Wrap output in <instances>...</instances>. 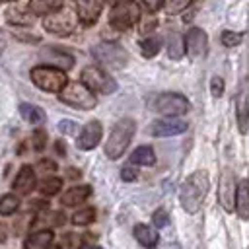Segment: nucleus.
I'll list each match as a JSON object with an SVG mask.
<instances>
[{
  "mask_svg": "<svg viewBox=\"0 0 249 249\" xmlns=\"http://www.w3.org/2000/svg\"><path fill=\"white\" fill-rule=\"evenodd\" d=\"M93 220H95V210H93V206L82 208V210H78V212L72 216V222H74L76 226H88V224H91Z\"/></svg>",
  "mask_w": 249,
  "mask_h": 249,
  "instance_id": "c756f323",
  "label": "nucleus"
},
{
  "mask_svg": "<svg viewBox=\"0 0 249 249\" xmlns=\"http://www.w3.org/2000/svg\"><path fill=\"white\" fill-rule=\"evenodd\" d=\"M80 84H84L89 91L99 93H115L117 91V80L99 66H86L80 74Z\"/></svg>",
  "mask_w": 249,
  "mask_h": 249,
  "instance_id": "20e7f679",
  "label": "nucleus"
},
{
  "mask_svg": "<svg viewBox=\"0 0 249 249\" xmlns=\"http://www.w3.org/2000/svg\"><path fill=\"white\" fill-rule=\"evenodd\" d=\"M210 91H212L214 97H220V95L224 93V80H222L220 76H214V78L210 80Z\"/></svg>",
  "mask_w": 249,
  "mask_h": 249,
  "instance_id": "f704fd0d",
  "label": "nucleus"
},
{
  "mask_svg": "<svg viewBox=\"0 0 249 249\" xmlns=\"http://www.w3.org/2000/svg\"><path fill=\"white\" fill-rule=\"evenodd\" d=\"M91 54L101 66L113 68V70L123 68L128 60V54H126L124 47H121L119 43H97L91 49Z\"/></svg>",
  "mask_w": 249,
  "mask_h": 249,
  "instance_id": "0eeeda50",
  "label": "nucleus"
},
{
  "mask_svg": "<svg viewBox=\"0 0 249 249\" xmlns=\"http://www.w3.org/2000/svg\"><path fill=\"white\" fill-rule=\"evenodd\" d=\"M134 130H136V123L132 119L117 121L109 132L107 142H105V156L109 160H119L124 154V150L128 148V144L134 136Z\"/></svg>",
  "mask_w": 249,
  "mask_h": 249,
  "instance_id": "f03ea898",
  "label": "nucleus"
},
{
  "mask_svg": "<svg viewBox=\"0 0 249 249\" xmlns=\"http://www.w3.org/2000/svg\"><path fill=\"white\" fill-rule=\"evenodd\" d=\"M235 119L241 132L249 128V78H241L235 93Z\"/></svg>",
  "mask_w": 249,
  "mask_h": 249,
  "instance_id": "9d476101",
  "label": "nucleus"
},
{
  "mask_svg": "<svg viewBox=\"0 0 249 249\" xmlns=\"http://www.w3.org/2000/svg\"><path fill=\"white\" fill-rule=\"evenodd\" d=\"M103 136V126L99 121H89L78 134V140H76V146L80 150H93L99 140Z\"/></svg>",
  "mask_w": 249,
  "mask_h": 249,
  "instance_id": "f8f14e48",
  "label": "nucleus"
},
{
  "mask_svg": "<svg viewBox=\"0 0 249 249\" xmlns=\"http://www.w3.org/2000/svg\"><path fill=\"white\" fill-rule=\"evenodd\" d=\"M58 130H60L62 134H72V132L76 130V123L70 121V119H64V121L58 123Z\"/></svg>",
  "mask_w": 249,
  "mask_h": 249,
  "instance_id": "c9c22d12",
  "label": "nucleus"
},
{
  "mask_svg": "<svg viewBox=\"0 0 249 249\" xmlns=\"http://www.w3.org/2000/svg\"><path fill=\"white\" fill-rule=\"evenodd\" d=\"M60 187H62V181H60L58 177H47V179H43V181L39 183V191H41L43 195H47V196L56 195V193L60 191Z\"/></svg>",
  "mask_w": 249,
  "mask_h": 249,
  "instance_id": "c85d7f7f",
  "label": "nucleus"
},
{
  "mask_svg": "<svg viewBox=\"0 0 249 249\" xmlns=\"http://www.w3.org/2000/svg\"><path fill=\"white\" fill-rule=\"evenodd\" d=\"M235 212L243 220L249 218V181L247 179L239 181L235 187Z\"/></svg>",
  "mask_w": 249,
  "mask_h": 249,
  "instance_id": "6ab92c4d",
  "label": "nucleus"
},
{
  "mask_svg": "<svg viewBox=\"0 0 249 249\" xmlns=\"http://www.w3.org/2000/svg\"><path fill=\"white\" fill-rule=\"evenodd\" d=\"M31 82L47 93H60L64 89V86L68 84V78L62 70L45 64V66L31 68Z\"/></svg>",
  "mask_w": 249,
  "mask_h": 249,
  "instance_id": "7ed1b4c3",
  "label": "nucleus"
},
{
  "mask_svg": "<svg viewBox=\"0 0 249 249\" xmlns=\"http://www.w3.org/2000/svg\"><path fill=\"white\" fill-rule=\"evenodd\" d=\"M193 0H167L163 6H165V10H167V14H179V12H183L189 4H191Z\"/></svg>",
  "mask_w": 249,
  "mask_h": 249,
  "instance_id": "2f4dec72",
  "label": "nucleus"
},
{
  "mask_svg": "<svg viewBox=\"0 0 249 249\" xmlns=\"http://www.w3.org/2000/svg\"><path fill=\"white\" fill-rule=\"evenodd\" d=\"M187 130V123L181 119H161L156 121L152 124V134L158 138H165V136H175Z\"/></svg>",
  "mask_w": 249,
  "mask_h": 249,
  "instance_id": "2eb2a0df",
  "label": "nucleus"
},
{
  "mask_svg": "<svg viewBox=\"0 0 249 249\" xmlns=\"http://www.w3.org/2000/svg\"><path fill=\"white\" fill-rule=\"evenodd\" d=\"M53 237L54 235L51 230H37L25 239L23 249H49V245L53 243Z\"/></svg>",
  "mask_w": 249,
  "mask_h": 249,
  "instance_id": "412c9836",
  "label": "nucleus"
},
{
  "mask_svg": "<svg viewBox=\"0 0 249 249\" xmlns=\"http://www.w3.org/2000/svg\"><path fill=\"white\" fill-rule=\"evenodd\" d=\"M134 237L146 249H154L158 245V241H160L158 230L152 228V226H148V224H136L134 226Z\"/></svg>",
  "mask_w": 249,
  "mask_h": 249,
  "instance_id": "a211bd4d",
  "label": "nucleus"
},
{
  "mask_svg": "<svg viewBox=\"0 0 249 249\" xmlns=\"http://www.w3.org/2000/svg\"><path fill=\"white\" fill-rule=\"evenodd\" d=\"M167 53H169V58H173V60H179L185 54V43H183L181 35H177V33L169 35V49H167Z\"/></svg>",
  "mask_w": 249,
  "mask_h": 249,
  "instance_id": "bb28decb",
  "label": "nucleus"
},
{
  "mask_svg": "<svg viewBox=\"0 0 249 249\" xmlns=\"http://www.w3.org/2000/svg\"><path fill=\"white\" fill-rule=\"evenodd\" d=\"M105 0H76V14L78 19L84 25H91L97 21L101 10H103Z\"/></svg>",
  "mask_w": 249,
  "mask_h": 249,
  "instance_id": "4468645a",
  "label": "nucleus"
},
{
  "mask_svg": "<svg viewBox=\"0 0 249 249\" xmlns=\"http://www.w3.org/2000/svg\"><path fill=\"white\" fill-rule=\"evenodd\" d=\"M78 21H80V19H78L76 10H70V8H64V6H62L60 10H56V12L49 14V16H45L43 27H45L47 31L54 33V35L64 37V35H70V33L76 29Z\"/></svg>",
  "mask_w": 249,
  "mask_h": 249,
  "instance_id": "423d86ee",
  "label": "nucleus"
},
{
  "mask_svg": "<svg viewBox=\"0 0 249 249\" xmlns=\"http://www.w3.org/2000/svg\"><path fill=\"white\" fill-rule=\"evenodd\" d=\"M165 0H144V6L150 10V12H158L160 8H163Z\"/></svg>",
  "mask_w": 249,
  "mask_h": 249,
  "instance_id": "4c0bfd02",
  "label": "nucleus"
},
{
  "mask_svg": "<svg viewBox=\"0 0 249 249\" xmlns=\"http://www.w3.org/2000/svg\"><path fill=\"white\" fill-rule=\"evenodd\" d=\"M233 196H235V187H233V173L231 171H224L222 181H220V204L226 210H233Z\"/></svg>",
  "mask_w": 249,
  "mask_h": 249,
  "instance_id": "f3484780",
  "label": "nucleus"
},
{
  "mask_svg": "<svg viewBox=\"0 0 249 249\" xmlns=\"http://www.w3.org/2000/svg\"><path fill=\"white\" fill-rule=\"evenodd\" d=\"M89 195H91V187H89V185H76V187L68 189L66 193H62L60 204H64V206H78V204L84 202Z\"/></svg>",
  "mask_w": 249,
  "mask_h": 249,
  "instance_id": "aec40b11",
  "label": "nucleus"
},
{
  "mask_svg": "<svg viewBox=\"0 0 249 249\" xmlns=\"http://www.w3.org/2000/svg\"><path fill=\"white\" fill-rule=\"evenodd\" d=\"M19 113L21 117L31 123V124H41L45 123V111L37 105H31V103H19Z\"/></svg>",
  "mask_w": 249,
  "mask_h": 249,
  "instance_id": "5701e85b",
  "label": "nucleus"
},
{
  "mask_svg": "<svg viewBox=\"0 0 249 249\" xmlns=\"http://www.w3.org/2000/svg\"><path fill=\"white\" fill-rule=\"evenodd\" d=\"M6 2H14V0H6Z\"/></svg>",
  "mask_w": 249,
  "mask_h": 249,
  "instance_id": "a18cd8bd",
  "label": "nucleus"
},
{
  "mask_svg": "<svg viewBox=\"0 0 249 249\" xmlns=\"http://www.w3.org/2000/svg\"><path fill=\"white\" fill-rule=\"evenodd\" d=\"M130 163H140V165H154L156 163V154L150 146H138L130 154Z\"/></svg>",
  "mask_w": 249,
  "mask_h": 249,
  "instance_id": "b1692460",
  "label": "nucleus"
},
{
  "mask_svg": "<svg viewBox=\"0 0 249 249\" xmlns=\"http://www.w3.org/2000/svg\"><path fill=\"white\" fill-rule=\"evenodd\" d=\"M121 177H123V181H126V183L134 181V179H136V171H134V167H130V165L123 167V171H121Z\"/></svg>",
  "mask_w": 249,
  "mask_h": 249,
  "instance_id": "e433bc0d",
  "label": "nucleus"
},
{
  "mask_svg": "<svg viewBox=\"0 0 249 249\" xmlns=\"http://www.w3.org/2000/svg\"><path fill=\"white\" fill-rule=\"evenodd\" d=\"M41 165H43L45 169H54V163H53V161H41Z\"/></svg>",
  "mask_w": 249,
  "mask_h": 249,
  "instance_id": "ea45409f",
  "label": "nucleus"
},
{
  "mask_svg": "<svg viewBox=\"0 0 249 249\" xmlns=\"http://www.w3.org/2000/svg\"><path fill=\"white\" fill-rule=\"evenodd\" d=\"M58 99L74 109H82V111H88V109H93L97 105V99H95V93L89 91L84 84H66L64 89L58 93Z\"/></svg>",
  "mask_w": 249,
  "mask_h": 249,
  "instance_id": "39448f33",
  "label": "nucleus"
},
{
  "mask_svg": "<svg viewBox=\"0 0 249 249\" xmlns=\"http://www.w3.org/2000/svg\"><path fill=\"white\" fill-rule=\"evenodd\" d=\"M33 148L37 150V152H41V150H45V146H47V132L45 130H35L33 132Z\"/></svg>",
  "mask_w": 249,
  "mask_h": 249,
  "instance_id": "72a5a7b5",
  "label": "nucleus"
},
{
  "mask_svg": "<svg viewBox=\"0 0 249 249\" xmlns=\"http://www.w3.org/2000/svg\"><path fill=\"white\" fill-rule=\"evenodd\" d=\"M138 47H140V53H142L146 58H152V56H156V54L160 53V49H161V37H158V35L146 37V39H142V41L138 43Z\"/></svg>",
  "mask_w": 249,
  "mask_h": 249,
  "instance_id": "393cba45",
  "label": "nucleus"
},
{
  "mask_svg": "<svg viewBox=\"0 0 249 249\" xmlns=\"http://www.w3.org/2000/svg\"><path fill=\"white\" fill-rule=\"evenodd\" d=\"M206 193H208V173L204 169H196L183 181V185L179 189V200H181V206L185 208V212H189V214L198 212V208L204 202Z\"/></svg>",
  "mask_w": 249,
  "mask_h": 249,
  "instance_id": "f257e3e1",
  "label": "nucleus"
},
{
  "mask_svg": "<svg viewBox=\"0 0 249 249\" xmlns=\"http://www.w3.org/2000/svg\"><path fill=\"white\" fill-rule=\"evenodd\" d=\"M18 206H19V200H18V196L12 195V193H8V195H4V196L0 198V214H2V216L14 214V212L18 210Z\"/></svg>",
  "mask_w": 249,
  "mask_h": 249,
  "instance_id": "cd10ccee",
  "label": "nucleus"
},
{
  "mask_svg": "<svg viewBox=\"0 0 249 249\" xmlns=\"http://www.w3.org/2000/svg\"><path fill=\"white\" fill-rule=\"evenodd\" d=\"M41 58L47 62V66H53V68H58L62 72L70 70L74 66V58L68 54V53H62L60 49H54V47H43L41 49Z\"/></svg>",
  "mask_w": 249,
  "mask_h": 249,
  "instance_id": "ddd939ff",
  "label": "nucleus"
},
{
  "mask_svg": "<svg viewBox=\"0 0 249 249\" xmlns=\"http://www.w3.org/2000/svg\"><path fill=\"white\" fill-rule=\"evenodd\" d=\"M113 2V6L115 4H124V2H136V0H111Z\"/></svg>",
  "mask_w": 249,
  "mask_h": 249,
  "instance_id": "a19ab883",
  "label": "nucleus"
},
{
  "mask_svg": "<svg viewBox=\"0 0 249 249\" xmlns=\"http://www.w3.org/2000/svg\"><path fill=\"white\" fill-rule=\"evenodd\" d=\"M4 51V39H0V53Z\"/></svg>",
  "mask_w": 249,
  "mask_h": 249,
  "instance_id": "79ce46f5",
  "label": "nucleus"
},
{
  "mask_svg": "<svg viewBox=\"0 0 249 249\" xmlns=\"http://www.w3.org/2000/svg\"><path fill=\"white\" fill-rule=\"evenodd\" d=\"M64 0H29V12L33 16H49L56 10H60Z\"/></svg>",
  "mask_w": 249,
  "mask_h": 249,
  "instance_id": "4be33fe9",
  "label": "nucleus"
},
{
  "mask_svg": "<svg viewBox=\"0 0 249 249\" xmlns=\"http://www.w3.org/2000/svg\"><path fill=\"white\" fill-rule=\"evenodd\" d=\"M49 249H60L58 245H49Z\"/></svg>",
  "mask_w": 249,
  "mask_h": 249,
  "instance_id": "37998d69",
  "label": "nucleus"
},
{
  "mask_svg": "<svg viewBox=\"0 0 249 249\" xmlns=\"http://www.w3.org/2000/svg\"><path fill=\"white\" fill-rule=\"evenodd\" d=\"M156 111L165 115L167 119H175L189 111V99L177 91H165L156 97Z\"/></svg>",
  "mask_w": 249,
  "mask_h": 249,
  "instance_id": "6e6552de",
  "label": "nucleus"
},
{
  "mask_svg": "<svg viewBox=\"0 0 249 249\" xmlns=\"http://www.w3.org/2000/svg\"><path fill=\"white\" fill-rule=\"evenodd\" d=\"M6 19L16 25H29L33 19V14L31 12L25 14L21 8H10V10H6Z\"/></svg>",
  "mask_w": 249,
  "mask_h": 249,
  "instance_id": "a878e982",
  "label": "nucleus"
},
{
  "mask_svg": "<svg viewBox=\"0 0 249 249\" xmlns=\"http://www.w3.org/2000/svg\"><path fill=\"white\" fill-rule=\"evenodd\" d=\"M152 222H154V228L158 230V228H163V226L169 224V216H167V212H165L163 208H158V210L152 214Z\"/></svg>",
  "mask_w": 249,
  "mask_h": 249,
  "instance_id": "473e14b6",
  "label": "nucleus"
},
{
  "mask_svg": "<svg viewBox=\"0 0 249 249\" xmlns=\"http://www.w3.org/2000/svg\"><path fill=\"white\" fill-rule=\"evenodd\" d=\"M183 43H185V53L191 58H202L208 51V37L200 27H191L183 37Z\"/></svg>",
  "mask_w": 249,
  "mask_h": 249,
  "instance_id": "9b49d317",
  "label": "nucleus"
},
{
  "mask_svg": "<svg viewBox=\"0 0 249 249\" xmlns=\"http://www.w3.org/2000/svg\"><path fill=\"white\" fill-rule=\"evenodd\" d=\"M6 237H8L6 226H4V224H0V243H4V241H6Z\"/></svg>",
  "mask_w": 249,
  "mask_h": 249,
  "instance_id": "58836bf2",
  "label": "nucleus"
},
{
  "mask_svg": "<svg viewBox=\"0 0 249 249\" xmlns=\"http://www.w3.org/2000/svg\"><path fill=\"white\" fill-rule=\"evenodd\" d=\"M140 19V6L136 2H124V4H115L111 14H109V25L115 29H128Z\"/></svg>",
  "mask_w": 249,
  "mask_h": 249,
  "instance_id": "1a4fd4ad",
  "label": "nucleus"
},
{
  "mask_svg": "<svg viewBox=\"0 0 249 249\" xmlns=\"http://www.w3.org/2000/svg\"><path fill=\"white\" fill-rule=\"evenodd\" d=\"M220 39H222V43H224L226 47H237V45L241 43L243 35H241L239 31H224Z\"/></svg>",
  "mask_w": 249,
  "mask_h": 249,
  "instance_id": "7c9ffc66",
  "label": "nucleus"
},
{
  "mask_svg": "<svg viewBox=\"0 0 249 249\" xmlns=\"http://www.w3.org/2000/svg\"><path fill=\"white\" fill-rule=\"evenodd\" d=\"M35 183H37L35 181V171L31 169V165H23L18 171V175H16V179L12 183V189L18 195H27V193H31L35 189Z\"/></svg>",
  "mask_w": 249,
  "mask_h": 249,
  "instance_id": "dca6fc26",
  "label": "nucleus"
},
{
  "mask_svg": "<svg viewBox=\"0 0 249 249\" xmlns=\"http://www.w3.org/2000/svg\"><path fill=\"white\" fill-rule=\"evenodd\" d=\"M89 249H101V247H89Z\"/></svg>",
  "mask_w": 249,
  "mask_h": 249,
  "instance_id": "c03bdc74",
  "label": "nucleus"
}]
</instances>
